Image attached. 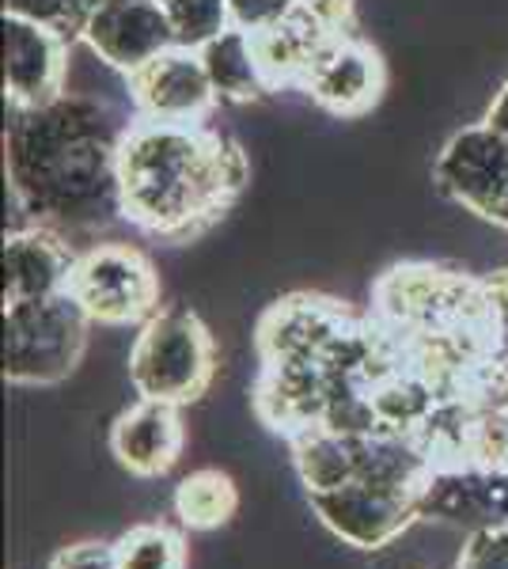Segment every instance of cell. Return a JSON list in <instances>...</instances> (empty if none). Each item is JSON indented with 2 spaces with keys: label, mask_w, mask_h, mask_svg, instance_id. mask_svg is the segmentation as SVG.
Instances as JSON below:
<instances>
[{
  "label": "cell",
  "mask_w": 508,
  "mask_h": 569,
  "mask_svg": "<svg viewBox=\"0 0 508 569\" xmlns=\"http://www.w3.org/2000/svg\"><path fill=\"white\" fill-rule=\"evenodd\" d=\"M126 126L107 103L72 91L53 103L12 110L4 141L8 187L27 224L72 236L122 217L118 156Z\"/></svg>",
  "instance_id": "cell-1"
},
{
  "label": "cell",
  "mask_w": 508,
  "mask_h": 569,
  "mask_svg": "<svg viewBox=\"0 0 508 569\" xmlns=\"http://www.w3.org/2000/svg\"><path fill=\"white\" fill-rule=\"evenodd\" d=\"M122 217L149 236L187 240L243 190V152L209 122L133 118L122 137Z\"/></svg>",
  "instance_id": "cell-2"
},
{
  "label": "cell",
  "mask_w": 508,
  "mask_h": 569,
  "mask_svg": "<svg viewBox=\"0 0 508 569\" xmlns=\"http://www.w3.org/2000/svg\"><path fill=\"white\" fill-rule=\"evenodd\" d=\"M217 372V346L209 327L190 308H160L137 327L129 350V383L137 399L171 407L198 402Z\"/></svg>",
  "instance_id": "cell-3"
},
{
  "label": "cell",
  "mask_w": 508,
  "mask_h": 569,
  "mask_svg": "<svg viewBox=\"0 0 508 569\" xmlns=\"http://www.w3.org/2000/svg\"><path fill=\"white\" fill-rule=\"evenodd\" d=\"M91 319L72 292L4 305V376L23 388H50L77 372Z\"/></svg>",
  "instance_id": "cell-4"
},
{
  "label": "cell",
  "mask_w": 508,
  "mask_h": 569,
  "mask_svg": "<svg viewBox=\"0 0 508 569\" xmlns=\"http://www.w3.org/2000/svg\"><path fill=\"white\" fill-rule=\"evenodd\" d=\"M69 292L99 327H141L160 311V278L129 243H91L77 251Z\"/></svg>",
  "instance_id": "cell-5"
},
{
  "label": "cell",
  "mask_w": 508,
  "mask_h": 569,
  "mask_svg": "<svg viewBox=\"0 0 508 569\" xmlns=\"http://www.w3.org/2000/svg\"><path fill=\"white\" fill-rule=\"evenodd\" d=\"M418 493L410 486H387V482H349L327 493H308L311 512L327 525L346 547L357 550H380L402 536L418 512Z\"/></svg>",
  "instance_id": "cell-6"
},
{
  "label": "cell",
  "mask_w": 508,
  "mask_h": 569,
  "mask_svg": "<svg viewBox=\"0 0 508 569\" xmlns=\"http://www.w3.org/2000/svg\"><path fill=\"white\" fill-rule=\"evenodd\" d=\"M432 179L440 194L464 206L467 213L494 220L508 194V137L489 122L464 126L440 149Z\"/></svg>",
  "instance_id": "cell-7"
},
{
  "label": "cell",
  "mask_w": 508,
  "mask_h": 569,
  "mask_svg": "<svg viewBox=\"0 0 508 569\" xmlns=\"http://www.w3.org/2000/svg\"><path fill=\"white\" fill-rule=\"evenodd\" d=\"M80 42L126 80L179 46L160 0H99Z\"/></svg>",
  "instance_id": "cell-8"
},
{
  "label": "cell",
  "mask_w": 508,
  "mask_h": 569,
  "mask_svg": "<svg viewBox=\"0 0 508 569\" xmlns=\"http://www.w3.org/2000/svg\"><path fill=\"white\" fill-rule=\"evenodd\" d=\"M129 99L137 118H152V122H206L220 103L209 84L206 61L190 46H171L141 72H133Z\"/></svg>",
  "instance_id": "cell-9"
},
{
  "label": "cell",
  "mask_w": 508,
  "mask_h": 569,
  "mask_svg": "<svg viewBox=\"0 0 508 569\" xmlns=\"http://www.w3.org/2000/svg\"><path fill=\"white\" fill-rule=\"evenodd\" d=\"M69 39L20 16H4V99L12 110H31L64 96Z\"/></svg>",
  "instance_id": "cell-10"
},
{
  "label": "cell",
  "mask_w": 508,
  "mask_h": 569,
  "mask_svg": "<svg viewBox=\"0 0 508 569\" xmlns=\"http://www.w3.org/2000/svg\"><path fill=\"white\" fill-rule=\"evenodd\" d=\"M421 520L467 531L508 525V471L489 467H437L418 493Z\"/></svg>",
  "instance_id": "cell-11"
},
{
  "label": "cell",
  "mask_w": 508,
  "mask_h": 569,
  "mask_svg": "<svg viewBox=\"0 0 508 569\" xmlns=\"http://www.w3.org/2000/svg\"><path fill=\"white\" fill-rule=\"evenodd\" d=\"M357 319L335 300L322 297H289L277 300L258 323V353L262 365L281 361H319L330 346L353 327Z\"/></svg>",
  "instance_id": "cell-12"
},
{
  "label": "cell",
  "mask_w": 508,
  "mask_h": 569,
  "mask_svg": "<svg viewBox=\"0 0 508 569\" xmlns=\"http://www.w3.org/2000/svg\"><path fill=\"white\" fill-rule=\"evenodd\" d=\"M303 91L311 99L330 110L338 118H357L365 110H372V103L384 91V61L380 53L368 42H360L357 34H338L322 46V53L316 58V66L303 77Z\"/></svg>",
  "instance_id": "cell-13"
},
{
  "label": "cell",
  "mask_w": 508,
  "mask_h": 569,
  "mask_svg": "<svg viewBox=\"0 0 508 569\" xmlns=\"http://www.w3.org/2000/svg\"><path fill=\"white\" fill-rule=\"evenodd\" d=\"M182 407L160 399H137L110 426V452L133 479H163L182 456L187 429L179 418Z\"/></svg>",
  "instance_id": "cell-14"
},
{
  "label": "cell",
  "mask_w": 508,
  "mask_h": 569,
  "mask_svg": "<svg viewBox=\"0 0 508 569\" xmlns=\"http://www.w3.org/2000/svg\"><path fill=\"white\" fill-rule=\"evenodd\" d=\"M77 251L69 236L42 224L12 228L4 240V305L69 292Z\"/></svg>",
  "instance_id": "cell-15"
},
{
  "label": "cell",
  "mask_w": 508,
  "mask_h": 569,
  "mask_svg": "<svg viewBox=\"0 0 508 569\" xmlns=\"http://www.w3.org/2000/svg\"><path fill=\"white\" fill-rule=\"evenodd\" d=\"M198 53L206 61L209 84L217 91L220 103H251V99H262L266 91H277L270 72L262 66L255 34L239 31V27L220 31Z\"/></svg>",
  "instance_id": "cell-16"
},
{
  "label": "cell",
  "mask_w": 508,
  "mask_h": 569,
  "mask_svg": "<svg viewBox=\"0 0 508 569\" xmlns=\"http://www.w3.org/2000/svg\"><path fill=\"white\" fill-rule=\"evenodd\" d=\"M292 467L308 493H327L357 482L360 471V437L335 433L327 426H308L289 433Z\"/></svg>",
  "instance_id": "cell-17"
},
{
  "label": "cell",
  "mask_w": 508,
  "mask_h": 569,
  "mask_svg": "<svg viewBox=\"0 0 508 569\" xmlns=\"http://www.w3.org/2000/svg\"><path fill=\"white\" fill-rule=\"evenodd\" d=\"M349 34V31H346ZM338 34H330L327 27H319L311 16L297 12L292 20L270 27V31L255 34L258 53H262V66L270 72L273 88H289V84H303V77L316 66V58L322 53V46Z\"/></svg>",
  "instance_id": "cell-18"
},
{
  "label": "cell",
  "mask_w": 508,
  "mask_h": 569,
  "mask_svg": "<svg viewBox=\"0 0 508 569\" xmlns=\"http://www.w3.org/2000/svg\"><path fill=\"white\" fill-rule=\"evenodd\" d=\"M171 509L179 525L190 531L225 528L239 512V486L232 482V475L217 471V467H201L175 486Z\"/></svg>",
  "instance_id": "cell-19"
},
{
  "label": "cell",
  "mask_w": 508,
  "mask_h": 569,
  "mask_svg": "<svg viewBox=\"0 0 508 569\" xmlns=\"http://www.w3.org/2000/svg\"><path fill=\"white\" fill-rule=\"evenodd\" d=\"M118 569H187V543L168 525H137L114 543Z\"/></svg>",
  "instance_id": "cell-20"
},
{
  "label": "cell",
  "mask_w": 508,
  "mask_h": 569,
  "mask_svg": "<svg viewBox=\"0 0 508 569\" xmlns=\"http://www.w3.org/2000/svg\"><path fill=\"white\" fill-rule=\"evenodd\" d=\"M160 8L175 31V42L190 50H201L209 39L232 27L228 0H160Z\"/></svg>",
  "instance_id": "cell-21"
},
{
  "label": "cell",
  "mask_w": 508,
  "mask_h": 569,
  "mask_svg": "<svg viewBox=\"0 0 508 569\" xmlns=\"http://www.w3.org/2000/svg\"><path fill=\"white\" fill-rule=\"evenodd\" d=\"M96 8L99 0H4V16H20V20L50 27L69 42L84 39V27Z\"/></svg>",
  "instance_id": "cell-22"
},
{
  "label": "cell",
  "mask_w": 508,
  "mask_h": 569,
  "mask_svg": "<svg viewBox=\"0 0 508 569\" xmlns=\"http://www.w3.org/2000/svg\"><path fill=\"white\" fill-rule=\"evenodd\" d=\"M232 12V27L247 34H262L270 27L292 20L300 12V0H228Z\"/></svg>",
  "instance_id": "cell-23"
},
{
  "label": "cell",
  "mask_w": 508,
  "mask_h": 569,
  "mask_svg": "<svg viewBox=\"0 0 508 569\" xmlns=\"http://www.w3.org/2000/svg\"><path fill=\"white\" fill-rule=\"evenodd\" d=\"M459 569H508V525L470 531Z\"/></svg>",
  "instance_id": "cell-24"
},
{
  "label": "cell",
  "mask_w": 508,
  "mask_h": 569,
  "mask_svg": "<svg viewBox=\"0 0 508 569\" xmlns=\"http://www.w3.org/2000/svg\"><path fill=\"white\" fill-rule=\"evenodd\" d=\"M50 569H118L114 543H96V539H88V543H72L53 558Z\"/></svg>",
  "instance_id": "cell-25"
},
{
  "label": "cell",
  "mask_w": 508,
  "mask_h": 569,
  "mask_svg": "<svg viewBox=\"0 0 508 569\" xmlns=\"http://www.w3.org/2000/svg\"><path fill=\"white\" fill-rule=\"evenodd\" d=\"M300 12L327 27L330 34H346L349 20H353V0H300Z\"/></svg>",
  "instance_id": "cell-26"
},
{
  "label": "cell",
  "mask_w": 508,
  "mask_h": 569,
  "mask_svg": "<svg viewBox=\"0 0 508 569\" xmlns=\"http://www.w3.org/2000/svg\"><path fill=\"white\" fill-rule=\"evenodd\" d=\"M486 122L489 126H497L505 137H508V84L497 91V99H494V107H489V114H486Z\"/></svg>",
  "instance_id": "cell-27"
},
{
  "label": "cell",
  "mask_w": 508,
  "mask_h": 569,
  "mask_svg": "<svg viewBox=\"0 0 508 569\" xmlns=\"http://www.w3.org/2000/svg\"><path fill=\"white\" fill-rule=\"evenodd\" d=\"M494 224L508 228V194H505V201H501V206H497V213H494Z\"/></svg>",
  "instance_id": "cell-28"
}]
</instances>
